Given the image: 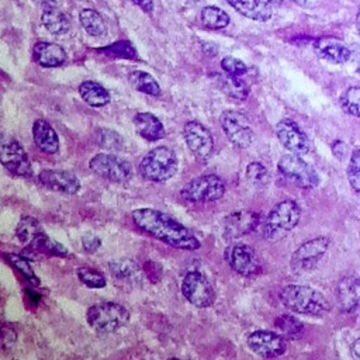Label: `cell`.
<instances>
[{
	"label": "cell",
	"mask_w": 360,
	"mask_h": 360,
	"mask_svg": "<svg viewBox=\"0 0 360 360\" xmlns=\"http://www.w3.org/2000/svg\"><path fill=\"white\" fill-rule=\"evenodd\" d=\"M134 224L145 234L182 251H199L201 242L192 229L155 208H137L131 214Z\"/></svg>",
	"instance_id": "cell-1"
},
{
	"label": "cell",
	"mask_w": 360,
	"mask_h": 360,
	"mask_svg": "<svg viewBox=\"0 0 360 360\" xmlns=\"http://www.w3.org/2000/svg\"><path fill=\"white\" fill-rule=\"evenodd\" d=\"M280 300L287 309L295 314L322 316L329 311V302L325 295L308 286H286L280 293Z\"/></svg>",
	"instance_id": "cell-2"
},
{
	"label": "cell",
	"mask_w": 360,
	"mask_h": 360,
	"mask_svg": "<svg viewBox=\"0 0 360 360\" xmlns=\"http://www.w3.org/2000/svg\"><path fill=\"white\" fill-rule=\"evenodd\" d=\"M179 169V159L169 147H156L151 149L140 164V175L152 183H165L171 180Z\"/></svg>",
	"instance_id": "cell-3"
},
{
	"label": "cell",
	"mask_w": 360,
	"mask_h": 360,
	"mask_svg": "<svg viewBox=\"0 0 360 360\" xmlns=\"http://www.w3.org/2000/svg\"><path fill=\"white\" fill-rule=\"evenodd\" d=\"M301 218V207L294 200L277 203L263 222V235L269 241H277L294 229Z\"/></svg>",
	"instance_id": "cell-4"
},
{
	"label": "cell",
	"mask_w": 360,
	"mask_h": 360,
	"mask_svg": "<svg viewBox=\"0 0 360 360\" xmlns=\"http://www.w3.org/2000/svg\"><path fill=\"white\" fill-rule=\"evenodd\" d=\"M86 321L99 333H113L130 321L128 309L114 301H105L92 305L86 312Z\"/></svg>",
	"instance_id": "cell-5"
},
{
	"label": "cell",
	"mask_w": 360,
	"mask_h": 360,
	"mask_svg": "<svg viewBox=\"0 0 360 360\" xmlns=\"http://www.w3.org/2000/svg\"><path fill=\"white\" fill-rule=\"evenodd\" d=\"M277 169L284 179L305 190L318 187L321 182L316 171L295 154L283 155L277 162Z\"/></svg>",
	"instance_id": "cell-6"
},
{
	"label": "cell",
	"mask_w": 360,
	"mask_h": 360,
	"mask_svg": "<svg viewBox=\"0 0 360 360\" xmlns=\"http://www.w3.org/2000/svg\"><path fill=\"white\" fill-rule=\"evenodd\" d=\"M331 245V238L321 235L301 244L290 258V269L295 274H304L319 263L324 255L328 252Z\"/></svg>",
	"instance_id": "cell-7"
},
{
	"label": "cell",
	"mask_w": 360,
	"mask_h": 360,
	"mask_svg": "<svg viewBox=\"0 0 360 360\" xmlns=\"http://www.w3.org/2000/svg\"><path fill=\"white\" fill-rule=\"evenodd\" d=\"M227 187L217 175H203L189 182L180 192L182 197L192 203H213L225 196Z\"/></svg>",
	"instance_id": "cell-8"
},
{
	"label": "cell",
	"mask_w": 360,
	"mask_h": 360,
	"mask_svg": "<svg viewBox=\"0 0 360 360\" xmlns=\"http://www.w3.org/2000/svg\"><path fill=\"white\" fill-rule=\"evenodd\" d=\"M89 169L113 183H127L134 175L133 165L113 154H98L89 161Z\"/></svg>",
	"instance_id": "cell-9"
},
{
	"label": "cell",
	"mask_w": 360,
	"mask_h": 360,
	"mask_svg": "<svg viewBox=\"0 0 360 360\" xmlns=\"http://www.w3.org/2000/svg\"><path fill=\"white\" fill-rule=\"evenodd\" d=\"M220 124L229 142L236 148L246 149L253 144L255 133L249 120L242 113L236 110H225L220 116Z\"/></svg>",
	"instance_id": "cell-10"
},
{
	"label": "cell",
	"mask_w": 360,
	"mask_h": 360,
	"mask_svg": "<svg viewBox=\"0 0 360 360\" xmlns=\"http://www.w3.org/2000/svg\"><path fill=\"white\" fill-rule=\"evenodd\" d=\"M185 298L197 308H207L215 301V291L207 277L196 270L189 272L182 281Z\"/></svg>",
	"instance_id": "cell-11"
},
{
	"label": "cell",
	"mask_w": 360,
	"mask_h": 360,
	"mask_svg": "<svg viewBox=\"0 0 360 360\" xmlns=\"http://www.w3.org/2000/svg\"><path fill=\"white\" fill-rule=\"evenodd\" d=\"M183 137L189 151L199 161H208L214 154V138L207 127L200 121L192 120L185 124Z\"/></svg>",
	"instance_id": "cell-12"
},
{
	"label": "cell",
	"mask_w": 360,
	"mask_h": 360,
	"mask_svg": "<svg viewBox=\"0 0 360 360\" xmlns=\"http://www.w3.org/2000/svg\"><path fill=\"white\" fill-rule=\"evenodd\" d=\"M246 343L255 354L265 359L280 357L287 350L286 338L273 331H255L248 336Z\"/></svg>",
	"instance_id": "cell-13"
},
{
	"label": "cell",
	"mask_w": 360,
	"mask_h": 360,
	"mask_svg": "<svg viewBox=\"0 0 360 360\" xmlns=\"http://www.w3.org/2000/svg\"><path fill=\"white\" fill-rule=\"evenodd\" d=\"M276 137L279 142L291 154L305 155L311 149V142L307 134L300 128L295 121L290 119H284L277 123Z\"/></svg>",
	"instance_id": "cell-14"
},
{
	"label": "cell",
	"mask_w": 360,
	"mask_h": 360,
	"mask_svg": "<svg viewBox=\"0 0 360 360\" xmlns=\"http://www.w3.org/2000/svg\"><path fill=\"white\" fill-rule=\"evenodd\" d=\"M224 259L232 270L242 276H252L260 270L256 252L245 244L229 245L224 252Z\"/></svg>",
	"instance_id": "cell-15"
},
{
	"label": "cell",
	"mask_w": 360,
	"mask_h": 360,
	"mask_svg": "<svg viewBox=\"0 0 360 360\" xmlns=\"http://www.w3.org/2000/svg\"><path fill=\"white\" fill-rule=\"evenodd\" d=\"M2 165L8 172L20 178L33 175V165L26 149L18 141H9L2 147Z\"/></svg>",
	"instance_id": "cell-16"
},
{
	"label": "cell",
	"mask_w": 360,
	"mask_h": 360,
	"mask_svg": "<svg viewBox=\"0 0 360 360\" xmlns=\"http://www.w3.org/2000/svg\"><path fill=\"white\" fill-rule=\"evenodd\" d=\"M260 225V214L255 211H235L224 220V238L238 239L252 234Z\"/></svg>",
	"instance_id": "cell-17"
},
{
	"label": "cell",
	"mask_w": 360,
	"mask_h": 360,
	"mask_svg": "<svg viewBox=\"0 0 360 360\" xmlns=\"http://www.w3.org/2000/svg\"><path fill=\"white\" fill-rule=\"evenodd\" d=\"M39 180L47 189L61 193L74 196L78 194L82 189V183L79 178L68 171H57V169H46L39 175Z\"/></svg>",
	"instance_id": "cell-18"
},
{
	"label": "cell",
	"mask_w": 360,
	"mask_h": 360,
	"mask_svg": "<svg viewBox=\"0 0 360 360\" xmlns=\"http://www.w3.org/2000/svg\"><path fill=\"white\" fill-rule=\"evenodd\" d=\"M314 53L318 58L335 65H343L352 58L350 48L335 37L318 39L314 43Z\"/></svg>",
	"instance_id": "cell-19"
},
{
	"label": "cell",
	"mask_w": 360,
	"mask_h": 360,
	"mask_svg": "<svg viewBox=\"0 0 360 360\" xmlns=\"http://www.w3.org/2000/svg\"><path fill=\"white\" fill-rule=\"evenodd\" d=\"M336 300L342 311L353 312L360 307V279L346 276L336 284Z\"/></svg>",
	"instance_id": "cell-20"
},
{
	"label": "cell",
	"mask_w": 360,
	"mask_h": 360,
	"mask_svg": "<svg viewBox=\"0 0 360 360\" xmlns=\"http://www.w3.org/2000/svg\"><path fill=\"white\" fill-rule=\"evenodd\" d=\"M33 60L43 68H57L65 64L67 53L58 44L40 41L33 48Z\"/></svg>",
	"instance_id": "cell-21"
},
{
	"label": "cell",
	"mask_w": 360,
	"mask_h": 360,
	"mask_svg": "<svg viewBox=\"0 0 360 360\" xmlns=\"http://www.w3.org/2000/svg\"><path fill=\"white\" fill-rule=\"evenodd\" d=\"M33 140L37 148L47 155H55L60 151V137L46 120H37L33 124Z\"/></svg>",
	"instance_id": "cell-22"
},
{
	"label": "cell",
	"mask_w": 360,
	"mask_h": 360,
	"mask_svg": "<svg viewBox=\"0 0 360 360\" xmlns=\"http://www.w3.org/2000/svg\"><path fill=\"white\" fill-rule=\"evenodd\" d=\"M133 121H134V127H135V131L138 133V135L147 141L155 142V141L162 140L166 135L162 121L155 114H152L149 112L137 113L134 116Z\"/></svg>",
	"instance_id": "cell-23"
},
{
	"label": "cell",
	"mask_w": 360,
	"mask_h": 360,
	"mask_svg": "<svg viewBox=\"0 0 360 360\" xmlns=\"http://www.w3.org/2000/svg\"><path fill=\"white\" fill-rule=\"evenodd\" d=\"M227 2L239 15L253 22L265 23L272 19L270 6H266L260 0H227Z\"/></svg>",
	"instance_id": "cell-24"
},
{
	"label": "cell",
	"mask_w": 360,
	"mask_h": 360,
	"mask_svg": "<svg viewBox=\"0 0 360 360\" xmlns=\"http://www.w3.org/2000/svg\"><path fill=\"white\" fill-rule=\"evenodd\" d=\"M79 95L91 107H105L112 102L109 91L95 81H85L79 85Z\"/></svg>",
	"instance_id": "cell-25"
},
{
	"label": "cell",
	"mask_w": 360,
	"mask_h": 360,
	"mask_svg": "<svg viewBox=\"0 0 360 360\" xmlns=\"http://www.w3.org/2000/svg\"><path fill=\"white\" fill-rule=\"evenodd\" d=\"M217 85L222 93L227 96L235 99V100H246L249 96V86L239 79V76L229 75V74H221L215 75Z\"/></svg>",
	"instance_id": "cell-26"
},
{
	"label": "cell",
	"mask_w": 360,
	"mask_h": 360,
	"mask_svg": "<svg viewBox=\"0 0 360 360\" xmlns=\"http://www.w3.org/2000/svg\"><path fill=\"white\" fill-rule=\"evenodd\" d=\"M46 234L41 228V224L39 222L37 218L32 215H25L16 228V235L19 241L26 245L27 248H32L36 245V242L41 238V235Z\"/></svg>",
	"instance_id": "cell-27"
},
{
	"label": "cell",
	"mask_w": 360,
	"mask_h": 360,
	"mask_svg": "<svg viewBox=\"0 0 360 360\" xmlns=\"http://www.w3.org/2000/svg\"><path fill=\"white\" fill-rule=\"evenodd\" d=\"M41 22H43V26L47 29V32L54 36L67 34L69 30L68 18L57 6L46 8L41 16Z\"/></svg>",
	"instance_id": "cell-28"
},
{
	"label": "cell",
	"mask_w": 360,
	"mask_h": 360,
	"mask_svg": "<svg viewBox=\"0 0 360 360\" xmlns=\"http://www.w3.org/2000/svg\"><path fill=\"white\" fill-rule=\"evenodd\" d=\"M79 20L82 27L85 29V32L96 39L105 37L107 33V27L106 23L102 18V15L93 9H85L81 12L79 15Z\"/></svg>",
	"instance_id": "cell-29"
},
{
	"label": "cell",
	"mask_w": 360,
	"mask_h": 360,
	"mask_svg": "<svg viewBox=\"0 0 360 360\" xmlns=\"http://www.w3.org/2000/svg\"><path fill=\"white\" fill-rule=\"evenodd\" d=\"M128 81H130L131 86L141 93H145L149 96H158L161 93L159 84L148 72L134 71L128 75Z\"/></svg>",
	"instance_id": "cell-30"
},
{
	"label": "cell",
	"mask_w": 360,
	"mask_h": 360,
	"mask_svg": "<svg viewBox=\"0 0 360 360\" xmlns=\"http://www.w3.org/2000/svg\"><path fill=\"white\" fill-rule=\"evenodd\" d=\"M200 18H201V23L210 30H222L231 22L229 15L215 6H206L201 11Z\"/></svg>",
	"instance_id": "cell-31"
},
{
	"label": "cell",
	"mask_w": 360,
	"mask_h": 360,
	"mask_svg": "<svg viewBox=\"0 0 360 360\" xmlns=\"http://www.w3.org/2000/svg\"><path fill=\"white\" fill-rule=\"evenodd\" d=\"M274 326L284 338H288V339H298L304 331L301 321H298L295 316L288 314L279 315L274 321Z\"/></svg>",
	"instance_id": "cell-32"
},
{
	"label": "cell",
	"mask_w": 360,
	"mask_h": 360,
	"mask_svg": "<svg viewBox=\"0 0 360 360\" xmlns=\"http://www.w3.org/2000/svg\"><path fill=\"white\" fill-rule=\"evenodd\" d=\"M339 105L345 113L360 119V86L347 88L340 95Z\"/></svg>",
	"instance_id": "cell-33"
},
{
	"label": "cell",
	"mask_w": 360,
	"mask_h": 360,
	"mask_svg": "<svg viewBox=\"0 0 360 360\" xmlns=\"http://www.w3.org/2000/svg\"><path fill=\"white\" fill-rule=\"evenodd\" d=\"M110 270L117 279L127 280V281H133L134 279H138V276H140V267L131 259H117V260L112 262Z\"/></svg>",
	"instance_id": "cell-34"
},
{
	"label": "cell",
	"mask_w": 360,
	"mask_h": 360,
	"mask_svg": "<svg viewBox=\"0 0 360 360\" xmlns=\"http://www.w3.org/2000/svg\"><path fill=\"white\" fill-rule=\"evenodd\" d=\"M5 258L9 262V265L13 266L29 283H32L33 286H40V279L37 277L30 262L26 258L16 255V253H6Z\"/></svg>",
	"instance_id": "cell-35"
},
{
	"label": "cell",
	"mask_w": 360,
	"mask_h": 360,
	"mask_svg": "<svg viewBox=\"0 0 360 360\" xmlns=\"http://www.w3.org/2000/svg\"><path fill=\"white\" fill-rule=\"evenodd\" d=\"M346 176L350 189L354 193H360V148H354L350 154Z\"/></svg>",
	"instance_id": "cell-36"
},
{
	"label": "cell",
	"mask_w": 360,
	"mask_h": 360,
	"mask_svg": "<svg viewBox=\"0 0 360 360\" xmlns=\"http://www.w3.org/2000/svg\"><path fill=\"white\" fill-rule=\"evenodd\" d=\"M33 249H34V251H39V252L50 253V255H54V256H61V258L69 256L68 249H67L62 244H60V242L51 239L47 234H43V235H41V238L36 242V245L33 246Z\"/></svg>",
	"instance_id": "cell-37"
},
{
	"label": "cell",
	"mask_w": 360,
	"mask_h": 360,
	"mask_svg": "<svg viewBox=\"0 0 360 360\" xmlns=\"http://www.w3.org/2000/svg\"><path fill=\"white\" fill-rule=\"evenodd\" d=\"M76 274L78 279L89 288H103L107 284L105 274L91 267H79L76 270Z\"/></svg>",
	"instance_id": "cell-38"
},
{
	"label": "cell",
	"mask_w": 360,
	"mask_h": 360,
	"mask_svg": "<svg viewBox=\"0 0 360 360\" xmlns=\"http://www.w3.org/2000/svg\"><path fill=\"white\" fill-rule=\"evenodd\" d=\"M96 141L100 147L106 148V149H112V151H117L121 149L123 147V138L117 131L109 130V128H100L96 133Z\"/></svg>",
	"instance_id": "cell-39"
},
{
	"label": "cell",
	"mask_w": 360,
	"mask_h": 360,
	"mask_svg": "<svg viewBox=\"0 0 360 360\" xmlns=\"http://www.w3.org/2000/svg\"><path fill=\"white\" fill-rule=\"evenodd\" d=\"M103 54H106L107 57L112 58H126V60H134L137 58V51L135 48L127 43V41H120L116 44H112L107 48L100 50Z\"/></svg>",
	"instance_id": "cell-40"
},
{
	"label": "cell",
	"mask_w": 360,
	"mask_h": 360,
	"mask_svg": "<svg viewBox=\"0 0 360 360\" xmlns=\"http://www.w3.org/2000/svg\"><path fill=\"white\" fill-rule=\"evenodd\" d=\"M246 179L255 186H263L267 182V169L259 162H251L246 166Z\"/></svg>",
	"instance_id": "cell-41"
},
{
	"label": "cell",
	"mask_w": 360,
	"mask_h": 360,
	"mask_svg": "<svg viewBox=\"0 0 360 360\" xmlns=\"http://www.w3.org/2000/svg\"><path fill=\"white\" fill-rule=\"evenodd\" d=\"M221 68L224 72L235 76H242L248 72L246 64H244L241 60H236L234 57H225L221 61Z\"/></svg>",
	"instance_id": "cell-42"
},
{
	"label": "cell",
	"mask_w": 360,
	"mask_h": 360,
	"mask_svg": "<svg viewBox=\"0 0 360 360\" xmlns=\"http://www.w3.org/2000/svg\"><path fill=\"white\" fill-rule=\"evenodd\" d=\"M82 245H84L86 252L93 253V252H96L102 246V239L99 236H96V235H86L82 239Z\"/></svg>",
	"instance_id": "cell-43"
},
{
	"label": "cell",
	"mask_w": 360,
	"mask_h": 360,
	"mask_svg": "<svg viewBox=\"0 0 360 360\" xmlns=\"http://www.w3.org/2000/svg\"><path fill=\"white\" fill-rule=\"evenodd\" d=\"M16 338H18V333H16L15 328L9 326V325H5L4 326V346L5 347L13 346L15 342H16Z\"/></svg>",
	"instance_id": "cell-44"
},
{
	"label": "cell",
	"mask_w": 360,
	"mask_h": 360,
	"mask_svg": "<svg viewBox=\"0 0 360 360\" xmlns=\"http://www.w3.org/2000/svg\"><path fill=\"white\" fill-rule=\"evenodd\" d=\"M332 154H333L339 161L345 159V158L347 156V147H346V144L342 142V141H335V142L332 144Z\"/></svg>",
	"instance_id": "cell-45"
},
{
	"label": "cell",
	"mask_w": 360,
	"mask_h": 360,
	"mask_svg": "<svg viewBox=\"0 0 360 360\" xmlns=\"http://www.w3.org/2000/svg\"><path fill=\"white\" fill-rule=\"evenodd\" d=\"M135 5H138L144 12L151 13L154 11V2L152 0H133Z\"/></svg>",
	"instance_id": "cell-46"
},
{
	"label": "cell",
	"mask_w": 360,
	"mask_h": 360,
	"mask_svg": "<svg viewBox=\"0 0 360 360\" xmlns=\"http://www.w3.org/2000/svg\"><path fill=\"white\" fill-rule=\"evenodd\" d=\"M350 354H352V357L360 360V338H357V339L350 345Z\"/></svg>",
	"instance_id": "cell-47"
},
{
	"label": "cell",
	"mask_w": 360,
	"mask_h": 360,
	"mask_svg": "<svg viewBox=\"0 0 360 360\" xmlns=\"http://www.w3.org/2000/svg\"><path fill=\"white\" fill-rule=\"evenodd\" d=\"M34 2L39 4L40 6H43L44 9L50 8V6H55V0H34Z\"/></svg>",
	"instance_id": "cell-48"
},
{
	"label": "cell",
	"mask_w": 360,
	"mask_h": 360,
	"mask_svg": "<svg viewBox=\"0 0 360 360\" xmlns=\"http://www.w3.org/2000/svg\"><path fill=\"white\" fill-rule=\"evenodd\" d=\"M354 27H356V32H357V34L360 36V8L357 9V13H356V19H354Z\"/></svg>",
	"instance_id": "cell-49"
},
{
	"label": "cell",
	"mask_w": 360,
	"mask_h": 360,
	"mask_svg": "<svg viewBox=\"0 0 360 360\" xmlns=\"http://www.w3.org/2000/svg\"><path fill=\"white\" fill-rule=\"evenodd\" d=\"M262 4H265L266 6H277L281 4V0H260Z\"/></svg>",
	"instance_id": "cell-50"
},
{
	"label": "cell",
	"mask_w": 360,
	"mask_h": 360,
	"mask_svg": "<svg viewBox=\"0 0 360 360\" xmlns=\"http://www.w3.org/2000/svg\"><path fill=\"white\" fill-rule=\"evenodd\" d=\"M291 2H294L295 5L302 6V8H305V6L309 5V0H291Z\"/></svg>",
	"instance_id": "cell-51"
}]
</instances>
